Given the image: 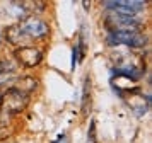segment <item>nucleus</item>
<instances>
[{
    "label": "nucleus",
    "mask_w": 152,
    "mask_h": 143,
    "mask_svg": "<svg viewBox=\"0 0 152 143\" xmlns=\"http://www.w3.org/2000/svg\"><path fill=\"white\" fill-rule=\"evenodd\" d=\"M126 104L132 107L133 114L142 118V116L149 111V104H151V97L149 95H142V94H133V95H123Z\"/></svg>",
    "instance_id": "6e6552de"
},
{
    "label": "nucleus",
    "mask_w": 152,
    "mask_h": 143,
    "mask_svg": "<svg viewBox=\"0 0 152 143\" xmlns=\"http://www.w3.org/2000/svg\"><path fill=\"white\" fill-rule=\"evenodd\" d=\"M15 26L19 27V31L24 36L26 43L45 39L50 34L48 22L41 19V17H36V15H22L19 22H15Z\"/></svg>",
    "instance_id": "f257e3e1"
},
{
    "label": "nucleus",
    "mask_w": 152,
    "mask_h": 143,
    "mask_svg": "<svg viewBox=\"0 0 152 143\" xmlns=\"http://www.w3.org/2000/svg\"><path fill=\"white\" fill-rule=\"evenodd\" d=\"M28 102H29V94L10 87L0 95V111L10 116L17 114V113L26 109Z\"/></svg>",
    "instance_id": "7ed1b4c3"
},
{
    "label": "nucleus",
    "mask_w": 152,
    "mask_h": 143,
    "mask_svg": "<svg viewBox=\"0 0 152 143\" xmlns=\"http://www.w3.org/2000/svg\"><path fill=\"white\" fill-rule=\"evenodd\" d=\"M17 68L14 61L10 60H0V89L4 87H12L14 80L17 78Z\"/></svg>",
    "instance_id": "1a4fd4ad"
},
{
    "label": "nucleus",
    "mask_w": 152,
    "mask_h": 143,
    "mask_svg": "<svg viewBox=\"0 0 152 143\" xmlns=\"http://www.w3.org/2000/svg\"><path fill=\"white\" fill-rule=\"evenodd\" d=\"M147 36L142 33H118L110 31L108 34V46H128V48H144L147 46Z\"/></svg>",
    "instance_id": "20e7f679"
},
{
    "label": "nucleus",
    "mask_w": 152,
    "mask_h": 143,
    "mask_svg": "<svg viewBox=\"0 0 152 143\" xmlns=\"http://www.w3.org/2000/svg\"><path fill=\"white\" fill-rule=\"evenodd\" d=\"M106 9H110L113 12L126 14V15H135L137 12H142L147 5L144 0H111V2H103Z\"/></svg>",
    "instance_id": "423d86ee"
},
{
    "label": "nucleus",
    "mask_w": 152,
    "mask_h": 143,
    "mask_svg": "<svg viewBox=\"0 0 152 143\" xmlns=\"http://www.w3.org/2000/svg\"><path fill=\"white\" fill-rule=\"evenodd\" d=\"M0 114H2V111H0Z\"/></svg>",
    "instance_id": "ddd939ff"
},
{
    "label": "nucleus",
    "mask_w": 152,
    "mask_h": 143,
    "mask_svg": "<svg viewBox=\"0 0 152 143\" xmlns=\"http://www.w3.org/2000/svg\"><path fill=\"white\" fill-rule=\"evenodd\" d=\"M14 58L21 63L22 67L34 68L43 61V51L39 48L31 46V44H28V46H19L14 49Z\"/></svg>",
    "instance_id": "39448f33"
},
{
    "label": "nucleus",
    "mask_w": 152,
    "mask_h": 143,
    "mask_svg": "<svg viewBox=\"0 0 152 143\" xmlns=\"http://www.w3.org/2000/svg\"><path fill=\"white\" fill-rule=\"evenodd\" d=\"M7 135H9L7 124H0V138H5Z\"/></svg>",
    "instance_id": "f8f14e48"
},
{
    "label": "nucleus",
    "mask_w": 152,
    "mask_h": 143,
    "mask_svg": "<svg viewBox=\"0 0 152 143\" xmlns=\"http://www.w3.org/2000/svg\"><path fill=\"white\" fill-rule=\"evenodd\" d=\"M87 143H97V136H96V121L91 119L89 128H87Z\"/></svg>",
    "instance_id": "9d476101"
},
{
    "label": "nucleus",
    "mask_w": 152,
    "mask_h": 143,
    "mask_svg": "<svg viewBox=\"0 0 152 143\" xmlns=\"http://www.w3.org/2000/svg\"><path fill=\"white\" fill-rule=\"evenodd\" d=\"M53 143H67V135H65V133H60V135L53 140Z\"/></svg>",
    "instance_id": "9b49d317"
},
{
    "label": "nucleus",
    "mask_w": 152,
    "mask_h": 143,
    "mask_svg": "<svg viewBox=\"0 0 152 143\" xmlns=\"http://www.w3.org/2000/svg\"><path fill=\"white\" fill-rule=\"evenodd\" d=\"M92 111V82L91 77L86 75L82 85V97H80V118L86 119Z\"/></svg>",
    "instance_id": "0eeeda50"
},
{
    "label": "nucleus",
    "mask_w": 152,
    "mask_h": 143,
    "mask_svg": "<svg viewBox=\"0 0 152 143\" xmlns=\"http://www.w3.org/2000/svg\"><path fill=\"white\" fill-rule=\"evenodd\" d=\"M104 22L108 31H118V33H142L144 29V22L135 15H126L113 10H110V14L104 17Z\"/></svg>",
    "instance_id": "f03ea898"
}]
</instances>
